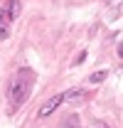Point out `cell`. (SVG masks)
<instances>
[{
  "label": "cell",
  "mask_w": 123,
  "mask_h": 128,
  "mask_svg": "<svg viewBox=\"0 0 123 128\" xmlns=\"http://www.w3.org/2000/svg\"><path fill=\"white\" fill-rule=\"evenodd\" d=\"M2 10H5V15H8L10 20H12V17H17V15H20V10H22V5H20V0H8Z\"/></svg>",
  "instance_id": "277c9868"
},
{
  "label": "cell",
  "mask_w": 123,
  "mask_h": 128,
  "mask_svg": "<svg viewBox=\"0 0 123 128\" xmlns=\"http://www.w3.org/2000/svg\"><path fill=\"white\" fill-rule=\"evenodd\" d=\"M59 104H62V94L52 96V98H47V104H42V106H40L37 116H40V118H47V116H52V113L59 108Z\"/></svg>",
  "instance_id": "3957f363"
},
{
  "label": "cell",
  "mask_w": 123,
  "mask_h": 128,
  "mask_svg": "<svg viewBox=\"0 0 123 128\" xmlns=\"http://www.w3.org/2000/svg\"><path fill=\"white\" fill-rule=\"evenodd\" d=\"M10 34V17L5 15V10H0V40H5Z\"/></svg>",
  "instance_id": "5b68a950"
},
{
  "label": "cell",
  "mask_w": 123,
  "mask_h": 128,
  "mask_svg": "<svg viewBox=\"0 0 123 128\" xmlns=\"http://www.w3.org/2000/svg\"><path fill=\"white\" fill-rule=\"evenodd\" d=\"M86 98H89V91H86V89H69L66 94H62V101H66V104H72V106L84 104Z\"/></svg>",
  "instance_id": "7a4b0ae2"
},
{
  "label": "cell",
  "mask_w": 123,
  "mask_h": 128,
  "mask_svg": "<svg viewBox=\"0 0 123 128\" xmlns=\"http://www.w3.org/2000/svg\"><path fill=\"white\" fill-rule=\"evenodd\" d=\"M59 128H79V123H76V118H69V121H62Z\"/></svg>",
  "instance_id": "52a82bcc"
},
{
  "label": "cell",
  "mask_w": 123,
  "mask_h": 128,
  "mask_svg": "<svg viewBox=\"0 0 123 128\" xmlns=\"http://www.w3.org/2000/svg\"><path fill=\"white\" fill-rule=\"evenodd\" d=\"M30 84H32V72L30 69H20L15 74V79L10 81L8 86V104H10V111H17L22 106V101L30 96Z\"/></svg>",
  "instance_id": "6da1fadb"
},
{
  "label": "cell",
  "mask_w": 123,
  "mask_h": 128,
  "mask_svg": "<svg viewBox=\"0 0 123 128\" xmlns=\"http://www.w3.org/2000/svg\"><path fill=\"white\" fill-rule=\"evenodd\" d=\"M91 128H111V126H106V123H101V121H96V123H94Z\"/></svg>",
  "instance_id": "ba28073f"
},
{
  "label": "cell",
  "mask_w": 123,
  "mask_h": 128,
  "mask_svg": "<svg viewBox=\"0 0 123 128\" xmlns=\"http://www.w3.org/2000/svg\"><path fill=\"white\" fill-rule=\"evenodd\" d=\"M106 76H108L106 72H94L91 76H89V84H98V81H104Z\"/></svg>",
  "instance_id": "8992f818"
}]
</instances>
